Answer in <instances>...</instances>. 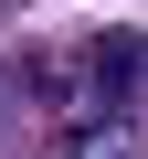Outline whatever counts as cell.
Returning a JSON list of instances; mask_svg holds the SVG:
<instances>
[{"instance_id": "obj_1", "label": "cell", "mask_w": 148, "mask_h": 159, "mask_svg": "<svg viewBox=\"0 0 148 159\" xmlns=\"http://www.w3.org/2000/svg\"><path fill=\"white\" fill-rule=\"evenodd\" d=\"M85 64H95V96L116 106V96L137 85V64H148V32H95V53H85Z\"/></svg>"}, {"instance_id": "obj_2", "label": "cell", "mask_w": 148, "mask_h": 159, "mask_svg": "<svg viewBox=\"0 0 148 159\" xmlns=\"http://www.w3.org/2000/svg\"><path fill=\"white\" fill-rule=\"evenodd\" d=\"M21 85L32 96H63V53H21Z\"/></svg>"}]
</instances>
